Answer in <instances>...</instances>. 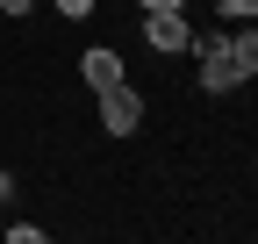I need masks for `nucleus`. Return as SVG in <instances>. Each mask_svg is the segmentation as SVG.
I'll use <instances>...</instances> for the list:
<instances>
[{
	"instance_id": "nucleus-1",
	"label": "nucleus",
	"mask_w": 258,
	"mask_h": 244,
	"mask_svg": "<svg viewBox=\"0 0 258 244\" xmlns=\"http://www.w3.org/2000/svg\"><path fill=\"white\" fill-rule=\"evenodd\" d=\"M194 57H201V94H237L244 72H237V57H230V29H194Z\"/></svg>"
},
{
	"instance_id": "nucleus-2",
	"label": "nucleus",
	"mask_w": 258,
	"mask_h": 244,
	"mask_svg": "<svg viewBox=\"0 0 258 244\" xmlns=\"http://www.w3.org/2000/svg\"><path fill=\"white\" fill-rule=\"evenodd\" d=\"M144 50H151V57H179V50H194V22H186V8H158V15H144Z\"/></svg>"
},
{
	"instance_id": "nucleus-3",
	"label": "nucleus",
	"mask_w": 258,
	"mask_h": 244,
	"mask_svg": "<svg viewBox=\"0 0 258 244\" xmlns=\"http://www.w3.org/2000/svg\"><path fill=\"white\" fill-rule=\"evenodd\" d=\"M137 122H144V94H137V86H108V94H101V130L108 137H137Z\"/></svg>"
},
{
	"instance_id": "nucleus-4",
	"label": "nucleus",
	"mask_w": 258,
	"mask_h": 244,
	"mask_svg": "<svg viewBox=\"0 0 258 244\" xmlns=\"http://www.w3.org/2000/svg\"><path fill=\"white\" fill-rule=\"evenodd\" d=\"M79 79L93 86V94H108V86H122V79H129V65H122V50L93 43V50H79Z\"/></svg>"
},
{
	"instance_id": "nucleus-5",
	"label": "nucleus",
	"mask_w": 258,
	"mask_h": 244,
	"mask_svg": "<svg viewBox=\"0 0 258 244\" xmlns=\"http://www.w3.org/2000/svg\"><path fill=\"white\" fill-rule=\"evenodd\" d=\"M230 57H237V72H244V79H258V22H244L237 36H230Z\"/></svg>"
},
{
	"instance_id": "nucleus-6",
	"label": "nucleus",
	"mask_w": 258,
	"mask_h": 244,
	"mask_svg": "<svg viewBox=\"0 0 258 244\" xmlns=\"http://www.w3.org/2000/svg\"><path fill=\"white\" fill-rule=\"evenodd\" d=\"M215 8L230 15V22H258V0H215Z\"/></svg>"
},
{
	"instance_id": "nucleus-7",
	"label": "nucleus",
	"mask_w": 258,
	"mask_h": 244,
	"mask_svg": "<svg viewBox=\"0 0 258 244\" xmlns=\"http://www.w3.org/2000/svg\"><path fill=\"white\" fill-rule=\"evenodd\" d=\"M50 8H57L64 22H86V15H93V0H50Z\"/></svg>"
},
{
	"instance_id": "nucleus-8",
	"label": "nucleus",
	"mask_w": 258,
	"mask_h": 244,
	"mask_svg": "<svg viewBox=\"0 0 258 244\" xmlns=\"http://www.w3.org/2000/svg\"><path fill=\"white\" fill-rule=\"evenodd\" d=\"M137 8H144V15H158V8H186V0H137Z\"/></svg>"
},
{
	"instance_id": "nucleus-9",
	"label": "nucleus",
	"mask_w": 258,
	"mask_h": 244,
	"mask_svg": "<svg viewBox=\"0 0 258 244\" xmlns=\"http://www.w3.org/2000/svg\"><path fill=\"white\" fill-rule=\"evenodd\" d=\"M8 194H15V179H8V172H0V201H8Z\"/></svg>"
},
{
	"instance_id": "nucleus-10",
	"label": "nucleus",
	"mask_w": 258,
	"mask_h": 244,
	"mask_svg": "<svg viewBox=\"0 0 258 244\" xmlns=\"http://www.w3.org/2000/svg\"><path fill=\"white\" fill-rule=\"evenodd\" d=\"M0 8H8V0H0Z\"/></svg>"
}]
</instances>
